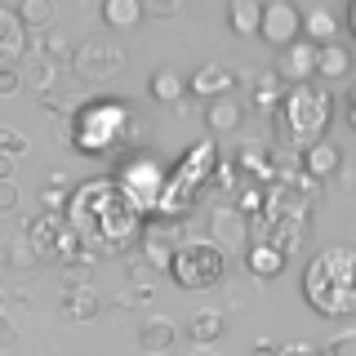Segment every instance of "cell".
<instances>
[{
  "mask_svg": "<svg viewBox=\"0 0 356 356\" xmlns=\"http://www.w3.org/2000/svg\"><path fill=\"white\" fill-rule=\"evenodd\" d=\"M174 343H178L174 321L152 316V321H143V325H138V348H143V356H165V352H174Z\"/></svg>",
  "mask_w": 356,
  "mask_h": 356,
  "instance_id": "ffe728a7",
  "label": "cell"
},
{
  "mask_svg": "<svg viewBox=\"0 0 356 356\" xmlns=\"http://www.w3.org/2000/svg\"><path fill=\"white\" fill-rule=\"evenodd\" d=\"M67 125L81 156H116L147 134V120L129 98H89L67 116Z\"/></svg>",
  "mask_w": 356,
  "mask_h": 356,
  "instance_id": "7a4b0ae2",
  "label": "cell"
},
{
  "mask_svg": "<svg viewBox=\"0 0 356 356\" xmlns=\"http://www.w3.org/2000/svg\"><path fill=\"white\" fill-rule=\"evenodd\" d=\"M116 183H120V192L134 200V209H138V214H156L161 192H165V170L152 161V156H129V161L120 165Z\"/></svg>",
  "mask_w": 356,
  "mask_h": 356,
  "instance_id": "ba28073f",
  "label": "cell"
},
{
  "mask_svg": "<svg viewBox=\"0 0 356 356\" xmlns=\"http://www.w3.org/2000/svg\"><path fill=\"white\" fill-rule=\"evenodd\" d=\"M63 218L76 227V236L85 241V259H111V254L138 250V232H143V214L134 209V200L120 192L116 178H89L72 192Z\"/></svg>",
  "mask_w": 356,
  "mask_h": 356,
  "instance_id": "6da1fadb",
  "label": "cell"
},
{
  "mask_svg": "<svg viewBox=\"0 0 356 356\" xmlns=\"http://www.w3.org/2000/svg\"><path fill=\"white\" fill-rule=\"evenodd\" d=\"M348 125L356 129V89H352V94H348Z\"/></svg>",
  "mask_w": 356,
  "mask_h": 356,
  "instance_id": "7bdbcfd3",
  "label": "cell"
},
{
  "mask_svg": "<svg viewBox=\"0 0 356 356\" xmlns=\"http://www.w3.org/2000/svg\"><path fill=\"white\" fill-rule=\"evenodd\" d=\"M348 72H352V49L343 40H325L316 54V76L321 81H343Z\"/></svg>",
  "mask_w": 356,
  "mask_h": 356,
  "instance_id": "44dd1931",
  "label": "cell"
},
{
  "mask_svg": "<svg viewBox=\"0 0 356 356\" xmlns=\"http://www.w3.org/2000/svg\"><path fill=\"white\" fill-rule=\"evenodd\" d=\"M18 89H22L18 72H0V94H18Z\"/></svg>",
  "mask_w": 356,
  "mask_h": 356,
  "instance_id": "60d3db41",
  "label": "cell"
},
{
  "mask_svg": "<svg viewBox=\"0 0 356 356\" xmlns=\"http://www.w3.org/2000/svg\"><path fill=\"white\" fill-rule=\"evenodd\" d=\"M259 36L272 44V49H281L289 44L294 36H303V14H298L289 0H263V27Z\"/></svg>",
  "mask_w": 356,
  "mask_h": 356,
  "instance_id": "8fae6325",
  "label": "cell"
},
{
  "mask_svg": "<svg viewBox=\"0 0 356 356\" xmlns=\"http://www.w3.org/2000/svg\"><path fill=\"white\" fill-rule=\"evenodd\" d=\"M36 49H40V54H49L54 63H67V58H72V49H76V44H72V36H63V31H44Z\"/></svg>",
  "mask_w": 356,
  "mask_h": 356,
  "instance_id": "d6a6232c",
  "label": "cell"
},
{
  "mask_svg": "<svg viewBox=\"0 0 356 356\" xmlns=\"http://www.w3.org/2000/svg\"><path fill=\"white\" fill-rule=\"evenodd\" d=\"M214 170H218V147H214V143H192V147L178 156L174 170L165 174V192H161L156 214H165V218H187V214L200 205L205 187L214 183Z\"/></svg>",
  "mask_w": 356,
  "mask_h": 356,
  "instance_id": "5b68a950",
  "label": "cell"
},
{
  "mask_svg": "<svg viewBox=\"0 0 356 356\" xmlns=\"http://www.w3.org/2000/svg\"><path fill=\"white\" fill-rule=\"evenodd\" d=\"M5 267H14V272H36V267H40V259H36V250H31V245L18 236V241L5 250Z\"/></svg>",
  "mask_w": 356,
  "mask_h": 356,
  "instance_id": "4dcf8cb0",
  "label": "cell"
},
{
  "mask_svg": "<svg viewBox=\"0 0 356 356\" xmlns=\"http://www.w3.org/2000/svg\"><path fill=\"white\" fill-rule=\"evenodd\" d=\"M143 14L156 18V22H174L183 14V0H143Z\"/></svg>",
  "mask_w": 356,
  "mask_h": 356,
  "instance_id": "e575fe53",
  "label": "cell"
},
{
  "mask_svg": "<svg viewBox=\"0 0 356 356\" xmlns=\"http://www.w3.org/2000/svg\"><path fill=\"white\" fill-rule=\"evenodd\" d=\"M285 254L281 250H272L267 241H250V250H245V267H250V276L254 281H276V276L285 272Z\"/></svg>",
  "mask_w": 356,
  "mask_h": 356,
  "instance_id": "ac0fdd59",
  "label": "cell"
},
{
  "mask_svg": "<svg viewBox=\"0 0 356 356\" xmlns=\"http://www.w3.org/2000/svg\"><path fill=\"white\" fill-rule=\"evenodd\" d=\"M187 89L209 103V98H222V94H232V89H236V72H232V67H222V63H200L196 72H192V81H187Z\"/></svg>",
  "mask_w": 356,
  "mask_h": 356,
  "instance_id": "2e32d148",
  "label": "cell"
},
{
  "mask_svg": "<svg viewBox=\"0 0 356 356\" xmlns=\"http://www.w3.org/2000/svg\"><path fill=\"white\" fill-rule=\"evenodd\" d=\"M0 303H5V298H0Z\"/></svg>",
  "mask_w": 356,
  "mask_h": 356,
  "instance_id": "f6af8a7d",
  "label": "cell"
},
{
  "mask_svg": "<svg viewBox=\"0 0 356 356\" xmlns=\"http://www.w3.org/2000/svg\"><path fill=\"white\" fill-rule=\"evenodd\" d=\"M298 170H303L307 178H316V183H325V178H339L343 170V152L334 147V143H312V147L298 152Z\"/></svg>",
  "mask_w": 356,
  "mask_h": 356,
  "instance_id": "9a60e30c",
  "label": "cell"
},
{
  "mask_svg": "<svg viewBox=\"0 0 356 356\" xmlns=\"http://www.w3.org/2000/svg\"><path fill=\"white\" fill-rule=\"evenodd\" d=\"M227 27H232V36H259L263 0H227Z\"/></svg>",
  "mask_w": 356,
  "mask_h": 356,
  "instance_id": "7402d4cb",
  "label": "cell"
},
{
  "mask_svg": "<svg viewBox=\"0 0 356 356\" xmlns=\"http://www.w3.org/2000/svg\"><path fill=\"white\" fill-rule=\"evenodd\" d=\"M209 241H214L222 254L227 250H250V214H241L236 205L214 209V214H209Z\"/></svg>",
  "mask_w": 356,
  "mask_h": 356,
  "instance_id": "7c38bea8",
  "label": "cell"
},
{
  "mask_svg": "<svg viewBox=\"0 0 356 356\" xmlns=\"http://www.w3.org/2000/svg\"><path fill=\"white\" fill-rule=\"evenodd\" d=\"M98 312H103V298H98L89 285H76V289H67V294H63V316H67V321H76V325L94 321Z\"/></svg>",
  "mask_w": 356,
  "mask_h": 356,
  "instance_id": "603a6c76",
  "label": "cell"
},
{
  "mask_svg": "<svg viewBox=\"0 0 356 356\" xmlns=\"http://www.w3.org/2000/svg\"><path fill=\"white\" fill-rule=\"evenodd\" d=\"M143 18V0H103V22L111 31H134Z\"/></svg>",
  "mask_w": 356,
  "mask_h": 356,
  "instance_id": "cb8c5ba5",
  "label": "cell"
},
{
  "mask_svg": "<svg viewBox=\"0 0 356 356\" xmlns=\"http://www.w3.org/2000/svg\"><path fill=\"white\" fill-rule=\"evenodd\" d=\"M303 36H307V40H316V44L339 40V18H334L325 5H316L312 14H303Z\"/></svg>",
  "mask_w": 356,
  "mask_h": 356,
  "instance_id": "83f0119b",
  "label": "cell"
},
{
  "mask_svg": "<svg viewBox=\"0 0 356 356\" xmlns=\"http://www.w3.org/2000/svg\"><path fill=\"white\" fill-rule=\"evenodd\" d=\"M330 120H334V94L325 85H316V81L289 85L281 107H276V138L289 152H303V147L325 138Z\"/></svg>",
  "mask_w": 356,
  "mask_h": 356,
  "instance_id": "277c9868",
  "label": "cell"
},
{
  "mask_svg": "<svg viewBox=\"0 0 356 356\" xmlns=\"http://www.w3.org/2000/svg\"><path fill=\"white\" fill-rule=\"evenodd\" d=\"M303 303L325 321L356 316V245H325L303 267Z\"/></svg>",
  "mask_w": 356,
  "mask_h": 356,
  "instance_id": "3957f363",
  "label": "cell"
},
{
  "mask_svg": "<svg viewBox=\"0 0 356 356\" xmlns=\"http://www.w3.org/2000/svg\"><path fill=\"white\" fill-rule=\"evenodd\" d=\"M63 214H36V218H27V232H22V241L36 250V259L40 263H54V254H58V232H63Z\"/></svg>",
  "mask_w": 356,
  "mask_h": 356,
  "instance_id": "5bb4252c",
  "label": "cell"
},
{
  "mask_svg": "<svg viewBox=\"0 0 356 356\" xmlns=\"http://www.w3.org/2000/svg\"><path fill=\"white\" fill-rule=\"evenodd\" d=\"M316 54L321 44L307 40V36H294L289 44L276 49V76L285 85H303V81H316Z\"/></svg>",
  "mask_w": 356,
  "mask_h": 356,
  "instance_id": "30bf717a",
  "label": "cell"
},
{
  "mask_svg": "<svg viewBox=\"0 0 356 356\" xmlns=\"http://www.w3.org/2000/svg\"><path fill=\"white\" fill-rule=\"evenodd\" d=\"M67 63H72V76L81 85H107L129 67V54L116 36H85V40H76Z\"/></svg>",
  "mask_w": 356,
  "mask_h": 356,
  "instance_id": "52a82bcc",
  "label": "cell"
},
{
  "mask_svg": "<svg viewBox=\"0 0 356 356\" xmlns=\"http://www.w3.org/2000/svg\"><path fill=\"white\" fill-rule=\"evenodd\" d=\"M27 147H31V143H27V138H22V134H18V129H9V125H0V152H5V156H14V161H18V156H27Z\"/></svg>",
  "mask_w": 356,
  "mask_h": 356,
  "instance_id": "8d00e7d4",
  "label": "cell"
},
{
  "mask_svg": "<svg viewBox=\"0 0 356 356\" xmlns=\"http://www.w3.org/2000/svg\"><path fill=\"white\" fill-rule=\"evenodd\" d=\"M147 94L156 98V103H165V107H183V98L192 94V89H187V81L183 76H178V67H156L152 72V81H147Z\"/></svg>",
  "mask_w": 356,
  "mask_h": 356,
  "instance_id": "d6986e66",
  "label": "cell"
},
{
  "mask_svg": "<svg viewBox=\"0 0 356 356\" xmlns=\"http://www.w3.org/2000/svg\"><path fill=\"white\" fill-rule=\"evenodd\" d=\"M18 187L14 183H9V178H5V183H0V218H5V214H14V209H18Z\"/></svg>",
  "mask_w": 356,
  "mask_h": 356,
  "instance_id": "74e56055",
  "label": "cell"
},
{
  "mask_svg": "<svg viewBox=\"0 0 356 356\" xmlns=\"http://www.w3.org/2000/svg\"><path fill=\"white\" fill-rule=\"evenodd\" d=\"M22 58H27V27L18 9L0 5V72H18Z\"/></svg>",
  "mask_w": 356,
  "mask_h": 356,
  "instance_id": "4fadbf2b",
  "label": "cell"
},
{
  "mask_svg": "<svg viewBox=\"0 0 356 356\" xmlns=\"http://www.w3.org/2000/svg\"><path fill=\"white\" fill-rule=\"evenodd\" d=\"M272 356H321V348H316V343H303V339H298V343H281Z\"/></svg>",
  "mask_w": 356,
  "mask_h": 356,
  "instance_id": "f35d334b",
  "label": "cell"
},
{
  "mask_svg": "<svg viewBox=\"0 0 356 356\" xmlns=\"http://www.w3.org/2000/svg\"><path fill=\"white\" fill-rule=\"evenodd\" d=\"M321 356H356V330H343L321 348Z\"/></svg>",
  "mask_w": 356,
  "mask_h": 356,
  "instance_id": "d590c367",
  "label": "cell"
},
{
  "mask_svg": "<svg viewBox=\"0 0 356 356\" xmlns=\"http://www.w3.org/2000/svg\"><path fill=\"white\" fill-rule=\"evenodd\" d=\"M18 18L22 27H49L54 22V0H18Z\"/></svg>",
  "mask_w": 356,
  "mask_h": 356,
  "instance_id": "f546056e",
  "label": "cell"
},
{
  "mask_svg": "<svg viewBox=\"0 0 356 356\" xmlns=\"http://www.w3.org/2000/svg\"><path fill=\"white\" fill-rule=\"evenodd\" d=\"M67 200H72V187H67V178H63V174H54V183L40 192V205L49 209V214H63Z\"/></svg>",
  "mask_w": 356,
  "mask_h": 356,
  "instance_id": "1f68e13d",
  "label": "cell"
},
{
  "mask_svg": "<svg viewBox=\"0 0 356 356\" xmlns=\"http://www.w3.org/2000/svg\"><path fill=\"white\" fill-rule=\"evenodd\" d=\"M0 348H18V330L14 321H5V312H0Z\"/></svg>",
  "mask_w": 356,
  "mask_h": 356,
  "instance_id": "ab89813d",
  "label": "cell"
},
{
  "mask_svg": "<svg viewBox=\"0 0 356 356\" xmlns=\"http://www.w3.org/2000/svg\"><path fill=\"white\" fill-rule=\"evenodd\" d=\"M227 272V254L218 250L209 236H196V241H183L170 263V276L178 289H214Z\"/></svg>",
  "mask_w": 356,
  "mask_h": 356,
  "instance_id": "8992f818",
  "label": "cell"
},
{
  "mask_svg": "<svg viewBox=\"0 0 356 356\" xmlns=\"http://www.w3.org/2000/svg\"><path fill=\"white\" fill-rule=\"evenodd\" d=\"M348 27H352V36H356V0H348Z\"/></svg>",
  "mask_w": 356,
  "mask_h": 356,
  "instance_id": "ee69618b",
  "label": "cell"
},
{
  "mask_svg": "<svg viewBox=\"0 0 356 356\" xmlns=\"http://www.w3.org/2000/svg\"><path fill=\"white\" fill-rule=\"evenodd\" d=\"M22 63H27V76H22V85H31L36 94H49L54 81H58V72H54L58 63H54L49 54H40V49H36V54H27Z\"/></svg>",
  "mask_w": 356,
  "mask_h": 356,
  "instance_id": "484cf974",
  "label": "cell"
},
{
  "mask_svg": "<svg viewBox=\"0 0 356 356\" xmlns=\"http://www.w3.org/2000/svg\"><path fill=\"white\" fill-rule=\"evenodd\" d=\"M5 178H14V156L0 152V183H5Z\"/></svg>",
  "mask_w": 356,
  "mask_h": 356,
  "instance_id": "b9f144b4",
  "label": "cell"
},
{
  "mask_svg": "<svg viewBox=\"0 0 356 356\" xmlns=\"http://www.w3.org/2000/svg\"><path fill=\"white\" fill-rule=\"evenodd\" d=\"M263 205H267V183H241L236 187V209L241 214H250V218H259L263 214Z\"/></svg>",
  "mask_w": 356,
  "mask_h": 356,
  "instance_id": "f1b7e54d",
  "label": "cell"
},
{
  "mask_svg": "<svg viewBox=\"0 0 356 356\" xmlns=\"http://www.w3.org/2000/svg\"><path fill=\"white\" fill-rule=\"evenodd\" d=\"M285 81H281V76H276V67H272V72H263V76H254V107H259V111H276V107H281V98H285Z\"/></svg>",
  "mask_w": 356,
  "mask_h": 356,
  "instance_id": "4316f807",
  "label": "cell"
},
{
  "mask_svg": "<svg viewBox=\"0 0 356 356\" xmlns=\"http://www.w3.org/2000/svg\"><path fill=\"white\" fill-rule=\"evenodd\" d=\"M241 120H245V107L232 94L209 98V103H205V129L214 134V138H232V134L241 129Z\"/></svg>",
  "mask_w": 356,
  "mask_h": 356,
  "instance_id": "e0dca14e",
  "label": "cell"
},
{
  "mask_svg": "<svg viewBox=\"0 0 356 356\" xmlns=\"http://www.w3.org/2000/svg\"><path fill=\"white\" fill-rule=\"evenodd\" d=\"M152 281H156V267L147 259H129V285H134V294L147 298L152 294Z\"/></svg>",
  "mask_w": 356,
  "mask_h": 356,
  "instance_id": "836d02e7",
  "label": "cell"
},
{
  "mask_svg": "<svg viewBox=\"0 0 356 356\" xmlns=\"http://www.w3.org/2000/svg\"><path fill=\"white\" fill-rule=\"evenodd\" d=\"M222 330H227V321H222L214 307H200L192 316V325H187V339H192L196 348H209V343L222 339Z\"/></svg>",
  "mask_w": 356,
  "mask_h": 356,
  "instance_id": "d4e9b609",
  "label": "cell"
},
{
  "mask_svg": "<svg viewBox=\"0 0 356 356\" xmlns=\"http://www.w3.org/2000/svg\"><path fill=\"white\" fill-rule=\"evenodd\" d=\"M183 227H187L183 218H165V214H152L147 222H143L138 250H143V259H147L156 272H170L178 245H183Z\"/></svg>",
  "mask_w": 356,
  "mask_h": 356,
  "instance_id": "9c48e42d",
  "label": "cell"
}]
</instances>
